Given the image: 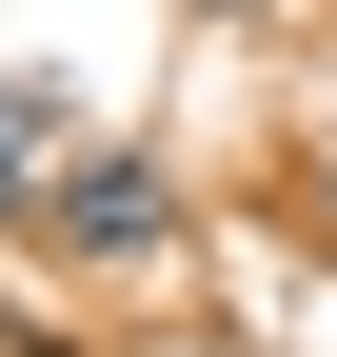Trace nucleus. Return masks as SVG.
<instances>
[{
	"label": "nucleus",
	"instance_id": "2",
	"mask_svg": "<svg viewBox=\"0 0 337 357\" xmlns=\"http://www.w3.org/2000/svg\"><path fill=\"white\" fill-rule=\"evenodd\" d=\"M60 139H79V100H60V79H0V218H40Z\"/></svg>",
	"mask_w": 337,
	"mask_h": 357
},
{
	"label": "nucleus",
	"instance_id": "1",
	"mask_svg": "<svg viewBox=\"0 0 337 357\" xmlns=\"http://www.w3.org/2000/svg\"><path fill=\"white\" fill-rule=\"evenodd\" d=\"M40 238H60L79 278L159 258V238H179V159H159V139H60V178H40Z\"/></svg>",
	"mask_w": 337,
	"mask_h": 357
},
{
	"label": "nucleus",
	"instance_id": "3",
	"mask_svg": "<svg viewBox=\"0 0 337 357\" xmlns=\"http://www.w3.org/2000/svg\"><path fill=\"white\" fill-rule=\"evenodd\" d=\"M318 238H337V159H318Z\"/></svg>",
	"mask_w": 337,
	"mask_h": 357
}]
</instances>
